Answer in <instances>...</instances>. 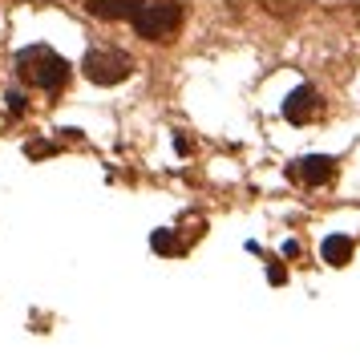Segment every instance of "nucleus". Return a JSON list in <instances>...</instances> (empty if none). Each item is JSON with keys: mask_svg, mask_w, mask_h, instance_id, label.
I'll return each mask as SVG.
<instances>
[{"mask_svg": "<svg viewBox=\"0 0 360 360\" xmlns=\"http://www.w3.org/2000/svg\"><path fill=\"white\" fill-rule=\"evenodd\" d=\"M311 105H316V94L304 85V89H295L292 98H288L283 114H288V122H304V117H311Z\"/></svg>", "mask_w": 360, "mask_h": 360, "instance_id": "6", "label": "nucleus"}, {"mask_svg": "<svg viewBox=\"0 0 360 360\" xmlns=\"http://www.w3.org/2000/svg\"><path fill=\"white\" fill-rule=\"evenodd\" d=\"M82 73H85V77H89L94 85H117L122 77H126V73H130V61H126L122 53L94 49V53H85Z\"/></svg>", "mask_w": 360, "mask_h": 360, "instance_id": "3", "label": "nucleus"}, {"mask_svg": "<svg viewBox=\"0 0 360 360\" xmlns=\"http://www.w3.org/2000/svg\"><path fill=\"white\" fill-rule=\"evenodd\" d=\"M336 174V162L332 158H324V154H316V158H304V162H295L292 166V179H300V182H328Z\"/></svg>", "mask_w": 360, "mask_h": 360, "instance_id": "4", "label": "nucleus"}, {"mask_svg": "<svg viewBox=\"0 0 360 360\" xmlns=\"http://www.w3.org/2000/svg\"><path fill=\"white\" fill-rule=\"evenodd\" d=\"M348 255H352V239H348V235H332V239H324V263L340 267V263H348Z\"/></svg>", "mask_w": 360, "mask_h": 360, "instance_id": "7", "label": "nucleus"}, {"mask_svg": "<svg viewBox=\"0 0 360 360\" xmlns=\"http://www.w3.org/2000/svg\"><path fill=\"white\" fill-rule=\"evenodd\" d=\"M85 8L101 20H122V17L134 20V13L142 8V0H85Z\"/></svg>", "mask_w": 360, "mask_h": 360, "instance_id": "5", "label": "nucleus"}, {"mask_svg": "<svg viewBox=\"0 0 360 360\" xmlns=\"http://www.w3.org/2000/svg\"><path fill=\"white\" fill-rule=\"evenodd\" d=\"M179 17H182L179 4H170V0H162V4H142L134 13V29H138V37H146V41H162V37L174 33Z\"/></svg>", "mask_w": 360, "mask_h": 360, "instance_id": "2", "label": "nucleus"}, {"mask_svg": "<svg viewBox=\"0 0 360 360\" xmlns=\"http://www.w3.org/2000/svg\"><path fill=\"white\" fill-rule=\"evenodd\" d=\"M17 69H20V77L29 85H37V89H61L69 82V65L53 49H45V45H33V49L20 53Z\"/></svg>", "mask_w": 360, "mask_h": 360, "instance_id": "1", "label": "nucleus"}]
</instances>
